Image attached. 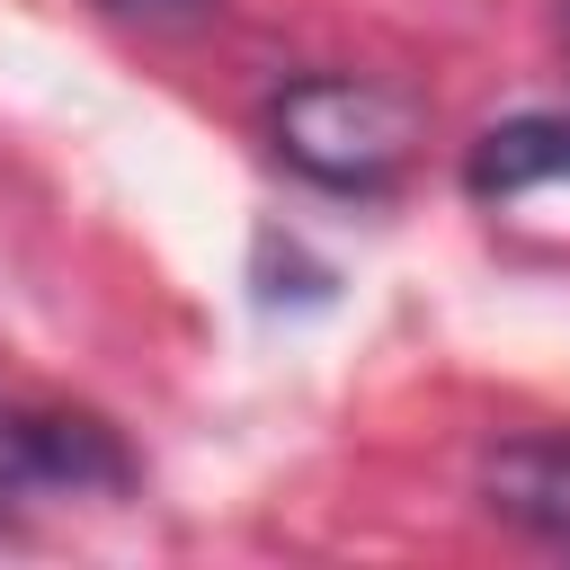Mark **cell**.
Segmentation results:
<instances>
[{"mask_svg":"<svg viewBox=\"0 0 570 570\" xmlns=\"http://www.w3.org/2000/svg\"><path fill=\"white\" fill-rule=\"evenodd\" d=\"M561 45H570V0H561Z\"/></svg>","mask_w":570,"mask_h":570,"instance_id":"8992f818","label":"cell"},{"mask_svg":"<svg viewBox=\"0 0 570 570\" xmlns=\"http://www.w3.org/2000/svg\"><path fill=\"white\" fill-rule=\"evenodd\" d=\"M98 9H116V18H142V27H178V18H205L214 0H98Z\"/></svg>","mask_w":570,"mask_h":570,"instance_id":"5b68a950","label":"cell"},{"mask_svg":"<svg viewBox=\"0 0 570 570\" xmlns=\"http://www.w3.org/2000/svg\"><path fill=\"white\" fill-rule=\"evenodd\" d=\"M428 116L419 98L383 89V80H356V71H312V80H285L276 107H267V142L294 178L330 187V196H383L410 151H419Z\"/></svg>","mask_w":570,"mask_h":570,"instance_id":"6da1fadb","label":"cell"},{"mask_svg":"<svg viewBox=\"0 0 570 570\" xmlns=\"http://www.w3.org/2000/svg\"><path fill=\"white\" fill-rule=\"evenodd\" d=\"M125 445L98 419H36L0 401V508H27L45 490H116Z\"/></svg>","mask_w":570,"mask_h":570,"instance_id":"7a4b0ae2","label":"cell"},{"mask_svg":"<svg viewBox=\"0 0 570 570\" xmlns=\"http://www.w3.org/2000/svg\"><path fill=\"white\" fill-rule=\"evenodd\" d=\"M481 499H490V517H508L517 534L570 552V428L499 436V445L481 454Z\"/></svg>","mask_w":570,"mask_h":570,"instance_id":"3957f363","label":"cell"},{"mask_svg":"<svg viewBox=\"0 0 570 570\" xmlns=\"http://www.w3.org/2000/svg\"><path fill=\"white\" fill-rule=\"evenodd\" d=\"M463 187L481 205H508L525 187H570V107H525V116L490 125L463 160Z\"/></svg>","mask_w":570,"mask_h":570,"instance_id":"277c9868","label":"cell"}]
</instances>
